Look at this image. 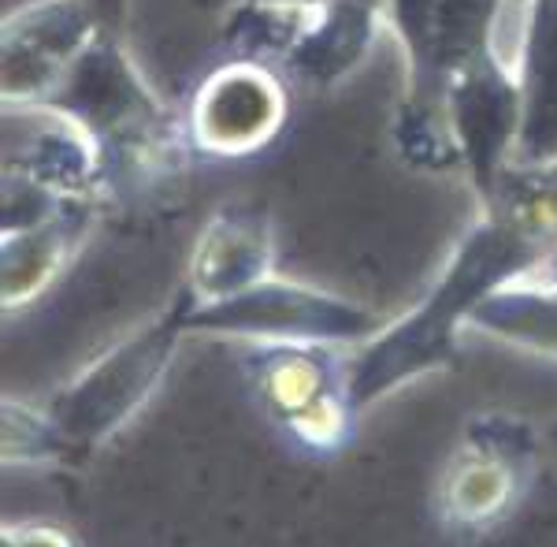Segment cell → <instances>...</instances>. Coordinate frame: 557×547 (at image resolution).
Instances as JSON below:
<instances>
[{
    "instance_id": "1",
    "label": "cell",
    "mask_w": 557,
    "mask_h": 547,
    "mask_svg": "<svg viewBox=\"0 0 557 547\" xmlns=\"http://www.w3.org/2000/svg\"><path fill=\"white\" fill-rule=\"evenodd\" d=\"M546 257L550 250L532 231L487 212V220H480L461 239L424 299L401 320L383 325L380 336L349 357V391L357 410H368L394 388L454 365L457 336L465 325H472L475 309L502 287L535 276Z\"/></svg>"
},
{
    "instance_id": "2",
    "label": "cell",
    "mask_w": 557,
    "mask_h": 547,
    "mask_svg": "<svg viewBox=\"0 0 557 547\" xmlns=\"http://www.w3.org/2000/svg\"><path fill=\"white\" fill-rule=\"evenodd\" d=\"M190 291H178L164 313L146 320L138 331L123 336L112 351L89 362L67 388L49 402V417L64 439L67 454H89L120 433L160 388L175 362V351L186 336V313H190Z\"/></svg>"
},
{
    "instance_id": "3",
    "label": "cell",
    "mask_w": 557,
    "mask_h": 547,
    "mask_svg": "<svg viewBox=\"0 0 557 547\" xmlns=\"http://www.w3.org/2000/svg\"><path fill=\"white\" fill-rule=\"evenodd\" d=\"M186 331L246 339L253 347H364L383 331V320L343 294L286 280V276H268L231 299L190 302Z\"/></svg>"
},
{
    "instance_id": "4",
    "label": "cell",
    "mask_w": 557,
    "mask_h": 547,
    "mask_svg": "<svg viewBox=\"0 0 557 547\" xmlns=\"http://www.w3.org/2000/svg\"><path fill=\"white\" fill-rule=\"evenodd\" d=\"M246 376L264 414L301 451L327 459L354 443L361 410L349 391V357L338 347L257 343L246 354Z\"/></svg>"
},
{
    "instance_id": "5",
    "label": "cell",
    "mask_w": 557,
    "mask_h": 547,
    "mask_svg": "<svg viewBox=\"0 0 557 547\" xmlns=\"http://www.w3.org/2000/svg\"><path fill=\"white\" fill-rule=\"evenodd\" d=\"M517 0H383L409 60V105L443 112L454 75L498 49V31ZM506 57V52H502Z\"/></svg>"
},
{
    "instance_id": "6",
    "label": "cell",
    "mask_w": 557,
    "mask_h": 547,
    "mask_svg": "<svg viewBox=\"0 0 557 547\" xmlns=\"http://www.w3.org/2000/svg\"><path fill=\"white\" fill-rule=\"evenodd\" d=\"M535 433L528 421L480 414L438 484V518L457 533H480L509 514L535 473Z\"/></svg>"
},
{
    "instance_id": "7",
    "label": "cell",
    "mask_w": 557,
    "mask_h": 547,
    "mask_svg": "<svg viewBox=\"0 0 557 547\" xmlns=\"http://www.w3.org/2000/svg\"><path fill=\"white\" fill-rule=\"evenodd\" d=\"M290 112L283 71L260 60L231 57L197 83L186 112V142L194 154L238 160L268 149Z\"/></svg>"
},
{
    "instance_id": "8",
    "label": "cell",
    "mask_w": 557,
    "mask_h": 547,
    "mask_svg": "<svg viewBox=\"0 0 557 547\" xmlns=\"http://www.w3.org/2000/svg\"><path fill=\"white\" fill-rule=\"evenodd\" d=\"M443 116L450 127L457 160L469 172L480 202L494 205L502 168L517 157L520 120H524V94H520L517 68L502 52H487L461 75L450 78L443 97Z\"/></svg>"
},
{
    "instance_id": "9",
    "label": "cell",
    "mask_w": 557,
    "mask_h": 547,
    "mask_svg": "<svg viewBox=\"0 0 557 547\" xmlns=\"http://www.w3.org/2000/svg\"><path fill=\"white\" fill-rule=\"evenodd\" d=\"M104 34L86 0H38L4 20L0 89L8 109H38L67 68Z\"/></svg>"
},
{
    "instance_id": "10",
    "label": "cell",
    "mask_w": 557,
    "mask_h": 547,
    "mask_svg": "<svg viewBox=\"0 0 557 547\" xmlns=\"http://www.w3.org/2000/svg\"><path fill=\"white\" fill-rule=\"evenodd\" d=\"M275 265L272 220L257 205H223L201 228L190 254L186 291L194 302H215L268 280Z\"/></svg>"
},
{
    "instance_id": "11",
    "label": "cell",
    "mask_w": 557,
    "mask_h": 547,
    "mask_svg": "<svg viewBox=\"0 0 557 547\" xmlns=\"http://www.w3.org/2000/svg\"><path fill=\"white\" fill-rule=\"evenodd\" d=\"M513 68L524 94L517 160L528 168L557 165V0H528Z\"/></svg>"
},
{
    "instance_id": "12",
    "label": "cell",
    "mask_w": 557,
    "mask_h": 547,
    "mask_svg": "<svg viewBox=\"0 0 557 547\" xmlns=\"http://www.w3.org/2000/svg\"><path fill=\"white\" fill-rule=\"evenodd\" d=\"M383 20V4L375 0H335V4L312 8L309 23L278 68L301 78L305 86L343 83L364 64Z\"/></svg>"
},
{
    "instance_id": "13",
    "label": "cell",
    "mask_w": 557,
    "mask_h": 547,
    "mask_svg": "<svg viewBox=\"0 0 557 547\" xmlns=\"http://www.w3.org/2000/svg\"><path fill=\"white\" fill-rule=\"evenodd\" d=\"M89 220H94V209L86 197H71L49 220L4 235V250H0V302H4V309L26 306L64 272L75 250L83 246Z\"/></svg>"
},
{
    "instance_id": "14",
    "label": "cell",
    "mask_w": 557,
    "mask_h": 547,
    "mask_svg": "<svg viewBox=\"0 0 557 547\" xmlns=\"http://www.w3.org/2000/svg\"><path fill=\"white\" fill-rule=\"evenodd\" d=\"M472 328L557 362V287L535 283V276L502 287L475 309Z\"/></svg>"
},
{
    "instance_id": "15",
    "label": "cell",
    "mask_w": 557,
    "mask_h": 547,
    "mask_svg": "<svg viewBox=\"0 0 557 547\" xmlns=\"http://www.w3.org/2000/svg\"><path fill=\"white\" fill-rule=\"evenodd\" d=\"M0 433H4V462L8 465H26V462H52V459H71L64 439H60L57 425H52L49 410L26 406V402L4 399L0 406Z\"/></svg>"
},
{
    "instance_id": "16",
    "label": "cell",
    "mask_w": 557,
    "mask_h": 547,
    "mask_svg": "<svg viewBox=\"0 0 557 547\" xmlns=\"http://www.w3.org/2000/svg\"><path fill=\"white\" fill-rule=\"evenodd\" d=\"M4 547H75V540L52 525H4Z\"/></svg>"
},
{
    "instance_id": "17",
    "label": "cell",
    "mask_w": 557,
    "mask_h": 547,
    "mask_svg": "<svg viewBox=\"0 0 557 547\" xmlns=\"http://www.w3.org/2000/svg\"><path fill=\"white\" fill-rule=\"evenodd\" d=\"M86 4L97 12V20H101L108 34H120L123 15H127V0H86Z\"/></svg>"
},
{
    "instance_id": "18",
    "label": "cell",
    "mask_w": 557,
    "mask_h": 547,
    "mask_svg": "<svg viewBox=\"0 0 557 547\" xmlns=\"http://www.w3.org/2000/svg\"><path fill=\"white\" fill-rule=\"evenodd\" d=\"M205 8H220V12H231V8L242 4H290V8H323V4H335V0H201ZM383 4V0H375Z\"/></svg>"
},
{
    "instance_id": "19",
    "label": "cell",
    "mask_w": 557,
    "mask_h": 547,
    "mask_svg": "<svg viewBox=\"0 0 557 547\" xmlns=\"http://www.w3.org/2000/svg\"><path fill=\"white\" fill-rule=\"evenodd\" d=\"M550 439H554V443H557V425H554V433H550Z\"/></svg>"
}]
</instances>
